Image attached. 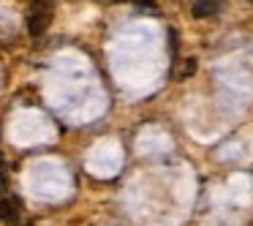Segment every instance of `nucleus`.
<instances>
[{"label":"nucleus","instance_id":"nucleus-1","mask_svg":"<svg viewBox=\"0 0 253 226\" xmlns=\"http://www.w3.org/2000/svg\"><path fill=\"white\" fill-rule=\"evenodd\" d=\"M52 25V6H41V3H33L28 14V30L30 36H41L46 28Z\"/></svg>","mask_w":253,"mask_h":226},{"label":"nucleus","instance_id":"nucleus-2","mask_svg":"<svg viewBox=\"0 0 253 226\" xmlns=\"http://www.w3.org/2000/svg\"><path fill=\"white\" fill-rule=\"evenodd\" d=\"M223 3H226V0H193L191 14H193L196 19L215 17V14H220V11H223Z\"/></svg>","mask_w":253,"mask_h":226},{"label":"nucleus","instance_id":"nucleus-3","mask_svg":"<svg viewBox=\"0 0 253 226\" xmlns=\"http://www.w3.org/2000/svg\"><path fill=\"white\" fill-rule=\"evenodd\" d=\"M19 213H22L19 199H14V196L0 199V221H3V224H8V226L19 224Z\"/></svg>","mask_w":253,"mask_h":226},{"label":"nucleus","instance_id":"nucleus-4","mask_svg":"<svg viewBox=\"0 0 253 226\" xmlns=\"http://www.w3.org/2000/svg\"><path fill=\"white\" fill-rule=\"evenodd\" d=\"M196 74V57H185V60H180V68H177L171 77L174 79H188V77H193Z\"/></svg>","mask_w":253,"mask_h":226},{"label":"nucleus","instance_id":"nucleus-5","mask_svg":"<svg viewBox=\"0 0 253 226\" xmlns=\"http://www.w3.org/2000/svg\"><path fill=\"white\" fill-rule=\"evenodd\" d=\"M133 6H139V8H147V11L158 14V3H155V0H133Z\"/></svg>","mask_w":253,"mask_h":226},{"label":"nucleus","instance_id":"nucleus-6","mask_svg":"<svg viewBox=\"0 0 253 226\" xmlns=\"http://www.w3.org/2000/svg\"><path fill=\"white\" fill-rule=\"evenodd\" d=\"M8 191V172H6V164H0V193Z\"/></svg>","mask_w":253,"mask_h":226},{"label":"nucleus","instance_id":"nucleus-7","mask_svg":"<svg viewBox=\"0 0 253 226\" xmlns=\"http://www.w3.org/2000/svg\"><path fill=\"white\" fill-rule=\"evenodd\" d=\"M33 3H41V6H55V0H33Z\"/></svg>","mask_w":253,"mask_h":226},{"label":"nucleus","instance_id":"nucleus-8","mask_svg":"<svg viewBox=\"0 0 253 226\" xmlns=\"http://www.w3.org/2000/svg\"><path fill=\"white\" fill-rule=\"evenodd\" d=\"M98 3H104V6H109V3H117V0H98Z\"/></svg>","mask_w":253,"mask_h":226},{"label":"nucleus","instance_id":"nucleus-9","mask_svg":"<svg viewBox=\"0 0 253 226\" xmlns=\"http://www.w3.org/2000/svg\"><path fill=\"white\" fill-rule=\"evenodd\" d=\"M248 3H253V0H248Z\"/></svg>","mask_w":253,"mask_h":226}]
</instances>
